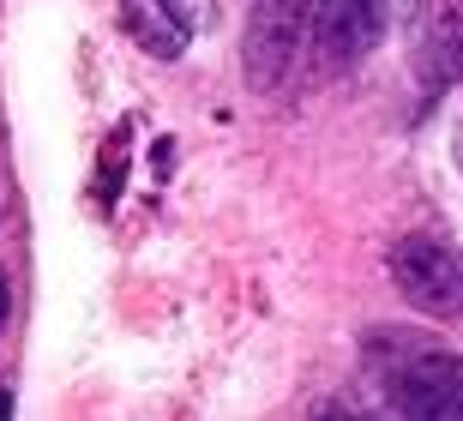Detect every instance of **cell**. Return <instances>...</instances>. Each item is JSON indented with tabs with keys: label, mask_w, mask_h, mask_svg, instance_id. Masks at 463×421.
I'll use <instances>...</instances> for the list:
<instances>
[{
	"label": "cell",
	"mask_w": 463,
	"mask_h": 421,
	"mask_svg": "<svg viewBox=\"0 0 463 421\" xmlns=\"http://www.w3.org/2000/svg\"><path fill=\"white\" fill-rule=\"evenodd\" d=\"M120 31L133 36L145 54H156V61H181V49H187V24L181 18H169L156 0H120Z\"/></svg>",
	"instance_id": "cell-4"
},
{
	"label": "cell",
	"mask_w": 463,
	"mask_h": 421,
	"mask_svg": "<svg viewBox=\"0 0 463 421\" xmlns=\"http://www.w3.org/2000/svg\"><path fill=\"white\" fill-rule=\"evenodd\" d=\"M0 416H13V391H0Z\"/></svg>",
	"instance_id": "cell-8"
},
{
	"label": "cell",
	"mask_w": 463,
	"mask_h": 421,
	"mask_svg": "<svg viewBox=\"0 0 463 421\" xmlns=\"http://www.w3.org/2000/svg\"><path fill=\"white\" fill-rule=\"evenodd\" d=\"M6 313H13V277L0 271V325H6Z\"/></svg>",
	"instance_id": "cell-6"
},
{
	"label": "cell",
	"mask_w": 463,
	"mask_h": 421,
	"mask_svg": "<svg viewBox=\"0 0 463 421\" xmlns=\"http://www.w3.org/2000/svg\"><path fill=\"white\" fill-rule=\"evenodd\" d=\"M313 36L331 61H355L385 36V0H313Z\"/></svg>",
	"instance_id": "cell-3"
},
{
	"label": "cell",
	"mask_w": 463,
	"mask_h": 421,
	"mask_svg": "<svg viewBox=\"0 0 463 421\" xmlns=\"http://www.w3.org/2000/svg\"><path fill=\"white\" fill-rule=\"evenodd\" d=\"M392 283L397 295L428 313V320H451L463 313V259L433 235H403L392 247Z\"/></svg>",
	"instance_id": "cell-1"
},
{
	"label": "cell",
	"mask_w": 463,
	"mask_h": 421,
	"mask_svg": "<svg viewBox=\"0 0 463 421\" xmlns=\"http://www.w3.org/2000/svg\"><path fill=\"white\" fill-rule=\"evenodd\" d=\"M392 386L403 416H463V355H415Z\"/></svg>",
	"instance_id": "cell-2"
},
{
	"label": "cell",
	"mask_w": 463,
	"mask_h": 421,
	"mask_svg": "<svg viewBox=\"0 0 463 421\" xmlns=\"http://www.w3.org/2000/svg\"><path fill=\"white\" fill-rule=\"evenodd\" d=\"M271 13H301V0H265Z\"/></svg>",
	"instance_id": "cell-7"
},
{
	"label": "cell",
	"mask_w": 463,
	"mask_h": 421,
	"mask_svg": "<svg viewBox=\"0 0 463 421\" xmlns=\"http://www.w3.org/2000/svg\"><path fill=\"white\" fill-rule=\"evenodd\" d=\"M156 6H163L169 18H181L187 31H205L211 24V0H156Z\"/></svg>",
	"instance_id": "cell-5"
}]
</instances>
